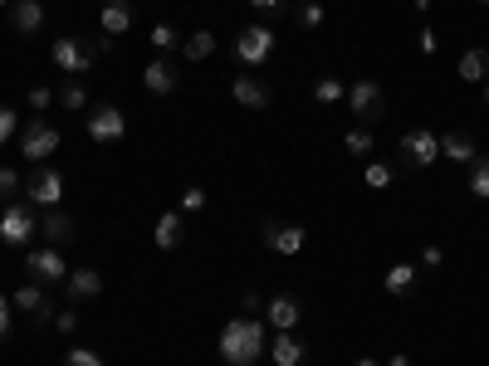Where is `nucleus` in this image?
<instances>
[{
  "label": "nucleus",
  "mask_w": 489,
  "mask_h": 366,
  "mask_svg": "<svg viewBox=\"0 0 489 366\" xmlns=\"http://www.w3.org/2000/svg\"><path fill=\"white\" fill-rule=\"evenodd\" d=\"M221 361L225 366H255L259 357L269 352V333H265V323L259 317H230V323L221 327Z\"/></svg>",
  "instance_id": "obj_1"
},
{
  "label": "nucleus",
  "mask_w": 489,
  "mask_h": 366,
  "mask_svg": "<svg viewBox=\"0 0 489 366\" xmlns=\"http://www.w3.org/2000/svg\"><path fill=\"white\" fill-rule=\"evenodd\" d=\"M50 59H54V69H64V73H69V79H79V73H89V69H93L99 49L83 40V34H59V40L50 44Z\"/></svg>",
  "instance_id": "obj_2"
},
{
  "label": "nucleus",
  "mask_w": 489,
  "mask_h": 366,
  "mask_svg": "<svg viewBox=\"0 0 489 366\" xmlns=\"http://www.w3.org/2000/svg\"><path fill=\"white\" fill-rule=\"evenodd\" d=\"M40 235V220H34V205L25 201H10L5 215H0V244H10V249H25V244Z\"/></svg>",
  "instance_id": "obj_3"
},
{
  "label": "nucleus",
  "mask_w": 489,
  "mask_h": 366,
  "mask_svg": "<svg viewBox=\"0 0 489 366\" xmlns=\"http://www.w3.org/2000/svg\"><path fill=\"white\" fill-rule=\"evenodd\" d=\"M440 156V137L436 132H426V127H411V132H401V142H397V162L407 166V171H426Z\"/></svg>",
  "instance_id": "obj_4"
},
{
  "label": "nucleus",
  "mask_w": 489,
  "mask_h": 366,
  "mask_svg": "<svg viewBox=\"0 0 489 366\" xmlns=\"http://www.w3.org/2000/svg\"><path fill=\"white\" fill-rule=\"evenodd\" d=\"M59 142H64L59 127H50L44 117H34L30 127H20V152H25L30 162H50V156L59 152Z\"/></svg>",
  "instance_id": "obj_5"
},
{
  "label": "nucleus",
  "mask_w": 489,
  "mask_h": 366,
  "mask_svg": "<svg viewBox=\"0 0 489 366\" xmlns=\"http://www.w3.org/2000/svg\"><path fill=\"white\" fill-rule=\"evenodd\" d=\"M25 195H30V205H40V211H59V201H64V176H59L54 166L30 171Z\"/></svg>",
  "instance_id": "obj_6"
},
{
  "label": "nucleus",
  "mask_w": 489,
  "mask_h": 366,
  "mask_svg": "<svg viewBox=\"0 0 489 366\" xmlns=\"http://www.w3.org/2000/svg\"><path fill=\"white\" fill-rule=\"evenodd\" d=\"M235 54H240V64H265V59L274 54V30L269 24H245L240 34H235Z\"/></svg>",
  "instance_id": "obj_7"
},
{
  "label": "nucleus",
  "mask_w": 489,
  "mask_h": 366,
  "mask_svg": "<svg viewBox=\"0 0 489 366\" xmlns=\"http://www.w3.org/2000/svg\"><path fill=\"white\" fill-rule=\"evenodd\" d=\"M25 274H30V284H64L69 264H64V254L50 244V249H30L25 254Z\"/></svg>",
  "instance_id": "obj_8"
},
{
  "label": "nucleus",
  "mask_w": 489,
  "mask_h": 366,
  "mask_svg": "<svg viewBox=\"0 0 489 366\" xmlns=\"http://www.w3.org/2000/svg\"><path fill=\"white\" fill-rule=\"evenodd\" d=\"M83 127H89V137L93 142H118L127 132V117H123V108H113V103H99V108H89V122H83Z\"/></svg>",
  "instance_id": "obj_9"
},
{
  "label": "nucleus",
  "mask_w": 489,
  "mask_h": 366,
  "mask_svg": "<svg viewBox=\"0 0 489 366\" xmlns=\"http://www.w3.org/2000/svg\"><path fill=\"white\" fill-rule=\"evenodd\" d=\"M348 108L357 113V122H377L381 113H387V98H381V83L372 79H357L348 89Z\"/></svg>",
  "instance_id": "obj_10"
},
{
  "label": "nucleus",
  "mask_w": 489,
  "mask_h": 366,
  "mask_svg": "<svg viewBox=\"0 0 489 366\" xmlns=\"http://www.w3.org/2000/svg\"><path fill=\"white\" fill-rule=\"evenodd\" d=\"M259 239H265V249H274V254H299L304 249V225H284V220H265L259 225Z\"/></svg>",
  "instance_id": "obj_11"
},
{
  "label": "nucleus",
  "mask_w": 489,
  "mask_h": 366,
  "mask_svg": "<svg viewBox=\"0 0 489 366\" xmlns=\"http://www.w3.org/2000/svg\"><path fill=\"white\" fill-rule=\"evenodd\" d=\"M99 293H103V274H99V268H89V264L69 268V278H64V303H89V298H99Z\"/></svg>",
  "instance_id": "obj_12"
},
{
  "label": "nucleus",
  "mask_w": 489,
  "mask_h": 366,
  "mask_svg": "<svg viewBox=\"0 0 489 366\" xmlns=\"http://www.w3.org/2000/svg\"><path fill=\"white\" fill-rule=\"evenodd\" d=\"M265 317H269L274 333H294V327H299V317H304V303L294 298V293H279V298L265 303Z\"/></svg>",
  "instance_id": "obj_13"
},
{
  "label": "nucleus",
  "mask_w": 489,
  "mask_h": 366,
  "mask_svg": "<svg viewBox=\"0 0 489 366\" xmlns=\"http://www.w3.org/2000/svg\"><path fill=\"white\" fill-rule=\"evenodd\" d=\"M230 93H235V103H240V108H255V113H259V108H269V83L265 79H255V73H240V79H235L230 83Z\"/></svg>",
  "instance_id": "obj_14"
},
{
  "label": "nucleus",
  "mask_w": 489,
  "mask_h": 366,
  "mask_svg": "<svg viewBox=\"0 0 489 366\" xmlns=\"http://www.w3.org/2000/svg\"><path fill=\"white\" fill-rule=\"evenodd\" d=\"M10 30L25 34V40H30V34H40L44 30V5H40V0H15V5H10Z\"/></svg>",
  "instance_id": "obj_15"
},
{
  "label": "nucleus",
  "mask_w": 489,
  "mask_h": 366,
  "mask_svg": "<svg viewBox=\"0 0 489 366\" xmlns=\"http://www.w3.org/2000/svg\"><path fill=\"white\" fill-rule=\"evenodd\" d=\"M269 357H274V366H304L308 361V342H299L294 333H274Z\"/></svg>",
  "instance_id": "obj_16"
},
{
  "label": "nucleus",
  "mask_w": 489,
  "mask_h": 366,
  "mask_svg": "<svg viewBox=\"0 0 489 366\" xmlns=\"http://www.w3.org/2000/svg\"><path fill=\"white\" fill-rule=\"evenodd\" d=\"M40 235L59 249V244H69V239L79 235V225H74V220H69L64 211H44V220H40Z\"/></svg>",
  "instance_id": "obj_17"
},
{
  "label": "nucleus",
  "mask_w": 489,
  "mask_h": 366,
  "mask_svg": "<svg viewBox=\"0 0 489 366\" xmlns=\"http://www.w3.org/2000/svg\"><path fill=\"white\" fill-rule=\"evenodd\" d=\"M133 5H127V0H108V5H103V34H108V40H113V34H127V30H133Z\"/></svg>",
  "instance_id": "obj_18"
},
{
  "label": "nucleus",
  "mask_w": 489,
  "mask_h": 366,
  "mask_svg": "<svg viewBox=\"0 0 489 366\" xmlns=\"http://www.w3.org/2000/svg\"><path fill=\"white\" fill-rule=\"evenodd\" d=\"M152 239H157V249H182V239H186V220L176 215V211H166L157 220V230H152Z\"/></svg>",
  "instance_id": "obj_19"
},
{
  "label": "nucleus",
  "mask_w": 489,
  "mask_h": 366,
  "mask_svg": "<svg viewBox=\"0 0 489 366\" xmlns=\"http://www.w3.org/2000/svg\"><path fill=\"white\" fill-rule=\"evenodd\" d=\"M440 156H450V162H465V166H470L475 156H480V146H475L470 132H446V137H440Z\"/></svg>",
  "instance_id": "obj_20"
},
{
  "label": "nucleus",
  "mask_w": 489,
  "mask_h": 366,
  "mask_svg": "<svg viewBox=\"0 0 489 366\" xmlns=\"http://www.w3.org/2000/svg\"><path fill=\"white\" fill-rule=\"evenodd\" d=\"M142 83H147V93H172L176 89V69L172 64H166V59H152V64L147 69H142Z\"/></svg>",
  "instance_id": "obj_21"
},
{
  "label": "nucleus",
  "mask_w": 489,
  "mask_h": 366,
  "mask_svg": "<svg viewBox=\"0 0 489 366\" xmlns=\"http://www.w3.org/2000/svg\"><path fill=\"white\" fill-rule=\"evenodd\" d=\"M456 73L465 83H489V49H465Z\"/></svg>",
  "instance_id": "obj_22"
},
{
  "label": "nucleus",
  "mask_w": 489,
  "mask_h": 366,
  "mask_svg": "<svg viewBox=\"0 0 489 366\" xmlns=\"http://www.w3.org/2000/svg\"><path fill=\"white\" fill-rule=\"evenodd\" d=\"M381 288H387L391 298H407V293H416V264H391L387 278H381Z\"/></svg>",
  "instance_id": "obj_23"
},
{
  "label": "nucleus",
  "mask_w": 489,
  "mask_h": 366,
  "mask_svg": "<svg viewBox=\"0 0 489 366\" xmlns=\"http://www.w3.org/2000/svg\"><path fill=\"white\" fill-rule=\"evenodd\" d=\"M10 303H15V308L20 313H40L44 308V303H50V293H44V284H25V288H15V293H10Z\"/></svg>",
  "instance_id": "obj_24"
},
{
  "label": "nucleus",
  "mask_w": 489,
  "mask_h": 366,
  "mask_svg": "<svg viewBox=\"0 0 489 366\" xmlns=\"http://www.w3.org/2000/svg\"><path fill=\"white\" fill-rule=\"evenodd\" d=\"M182 54L191 59V64H196V59H211V54H216V34H211V30L186 34V40H182Z\"/></svg>",
  "instance_id": "obj_25"
},
{
  "label": "nucleus",
  "mask_w": 489,
  "mask_h": 366,
  "mask_svg": "<svg viewBox=\"0 0 489 366\" xmlns=\"http://www.w3.org/2000/svg\"><path fill=\"white\" fill-rule=\"evenodd\" d=\"M470 195L475 201H489V152H480L470 162Z\"/></svg>",
  "instance_id": "obj_26"
},
{
  "label": "nucleus",
  "mask_w": 489,
  "mask_h": 366,
  "mask_svg": "<svg viewBox=\"0 0 489 366\" xmlns=\"http://www.w3.org/2000/svg\"><path fill=\"white\" fill-rule=\"evenodd\" d=\"M314 98H318V103H348V83H343V79H318Z\"/></svg>",
  "instance_id": "obj_27"
},
{
  "label": "nucleus",
  "mask_w": 489,
  "mask_h": 366,
  "mask_svg": "<svg viewBox=\"0 0 489 366\" xmlns=\"http://www.w3.org/2000/svg\"><path fill=\"white\" fill-rule=\"evenodd\" d=\"M59 103H64L69 113H83V108H89V93H83V83H79V79H69L64 89H59Z\"/></svg>",
  "instance_id": "obj_28"
},
{
  "label": "nucleus",
  "mask_w": 489,
  "mask_h": 366,
  "mask_svg": "<svg viewBox=\"0 0 489 366\" xmlns=\"http://www.w3.org/2000/svg\"><path fill=\"white\" fill-rule=\"evenodd\" d=\"M391 176H397V166H387V162H367V171H362V181H367L372 191H387Z\"/></svg>",
  "instance_id": "obj_29"
},
{
  "label": "nucleus",
  "mask_w": 489,
  "mask_h": 366,
  "mask_svg": "<svg viewBox=\"0 0 489 366\" xmlns=\"http://www.w3.org/2000/svg\"><path fill=\"white\" fill-rule=\"evenodd\" d=\"M343 146H348L353 156H372V146H377V142H372V132H367V127H353L348 137H343Z\"/></svg>",
  "instance_id": "obj_30"
},
{
  "label": "nucleus",
  "mask_w": 489,
  "mask_h": 366,
  "mask_svg": "<svg viewBox=\"0 0 489 366\" xmlns=\"http://www.w3.org/2000/svg\"><path fill=\"white\" fill-rule=\"evenodd\" d=\"M152 44L157 49H166V54H172V49H182V30H176V24H157V30H152Z\"/></svg>",
  "instance_id": "obj_31"
},
{
  "label": "nucleus",
  "mask_w": 489,
  "mask_h": 366,
  "mask_svg": "<svg viewBox=\"0 0 489 366\" xmlns=\"http://www.w3.org/2000/svg\"><path fill=\"white\" fill-rule=\"evenodd\" d=\"M20 186H25V181H20V171H10V166H0V205H10L20 195Z\"/></svg>",
  "instance_id": "obj_32"
},
{
  "label": "nucleus",
  "mask_w": 489,
  "mask_h": 366,
  "mask_svg": "<svg viewBox=\"0 0 489 366\" xmlns=\"http://www.w3.org/2000/svg\"><path fill=\"white\" fill-rule=\"evenodd\" d=\"M64 366H103V357L93 347H69L64 352Z\"/></svg>",
  "instance_id": "obj_33"
},
{
  "label": "nucleus",
  "mask_w": 489,
  "mask_h": 366,
  "mask_svg": "<svg viewBox=\"0 0 489 366\" xmlns=\"http://www.w3.org/2000/svg\"><path fill=\"white\" fill-rule=\"evenodd\" d=\"M15 132H20V117H15V108H10V103H0V146H5L10 137H15Z\"/></svg>",
  "instance_id": "obj_34"
},
{
  "label": "nucleus",
  "mask_w": 489,
  "mask_h": 366,
  "mask_svg": "<svg viewBox=\"0 0 489 366\" xmlns=\"http://www.w3.org/2000/svg\"><path fill=\"white\" fill-rule=\"evenodd\" d=\"M299 24H304V30H318V24H324V5H318V0H304V5H299Z\"/></svg>",
  "instance_id": "obj_35"
},
{
  "label": "nucleus",
  "mask_w": 489,
  "mask_h": 366,
  "mask_svg": "<svg viewBox=\"0 0 489 366\" xmlns=\"http://www.w3.org/2000/svg\"><path fill=\"white\" fill-rule=\"evenodd\" d=\"M54 98L59 93H50L44 83H34V89H30V108H40V113H44V108H54Z\"/></svg>",
  "instance_id": "obj_36"
},
{
  "label": "nucleus",
  "mask_w": 489,
  "mask_h": 366,
  "mask_svg": "<svg viewBox=\"0 0 489 366\" xmlns=\"http://www.w3.org/2000/svg\"><path fill=\"white\" fill-rule=\"evenodd\" d=\"M54 327H59V333H64V337H69V333H79V313H74V308L54 313Z\"/></svg>",
  "instance_id": "obj_37"
},
{
  "label": "nucleus",
  "mask_w": 489,
  "mask_h": 366,
  "mask_svg": "<svg viewBox=\"0 0 489 366\" xmlns=\"http://www.w3.org/2000/svg\"><path fill=\"white\" fill-rule=\"evenodd\" d=\"M10 313H15V303H10L5 293H0V342L10 337Z\"/></svg>",
  "instance_id": "obj_38"
},
{
  "label": "nucleus",
  "mask_w": 489,
  "mask_h": 366,
  "mask_svg": "<svg viewBox=\"0 0 489 366\" xmlns=\"http://www.w3.org/2000/svg\"><path fill=\"white\" fill-rule=\"evenodd\" d=\"M421 264H426V268H440V264H446V249H436V244H426V249H421Z\"/></svg>",
  "instance_id": "obj_39"
},
{
  "label": "nucleus",
  "mask_w": 489,
  "mask_h": 366,
  "mask_svg": "<svg viewBox=\"0 0 489 366\" xmlns=\"http://www.w3.org/2000/svg\"><path fill=\"white\" fill-rule=\"evenodd\" d=\"M182 205H186V211H201V205H206V191H201V186H191V191L182 195Z\"/></svg>",
  "instance_id": "obj_40"
},
{
  "label": "nucleus",
  "mask_w": 489,
  "mask_h": 366,
  "mask_svg": "<svg viewBox=\"0 0 489 366\" xmlns=\"http://www.w3.org/2000/svg\"><path fill=\"white\" fill-rule=\"evenodd\" d=\"M245 317H259V313H265V298H259V293H245Z\"/></svg>",
  "instance_id": "obj_41"
},
{
  "label": "nucleus",
  "mask_w": 489,
  "mask_h": 366,
  "mask_svg": "<svg viewBox=\"0 0 489 366\" xmlns=\"http://www.w3.org/2000/svg\"><path fill=\"white\" fill-rule=\"evenodd\" d=\"M249 5H255L259 15H274V10H284V5H289V0H249Z\"/></svg>",
  "instance_id": "obj_42"
},
{
  "label": "nucleus",
  "mask_w": 489,
  "mask_h": 366,
  "mask_svg": "<svg viewBox=\"0 0 489 366\" xmlns=\"http://www.w3.org/2000/svg\"><path fill=\"white\" fill-rule=\"evenodd\" d=\"M30 323H34V327H50V323H54V303H44V308H40V313H34V317H30Z\"/></svg>",
  "instance_id": "obj_43"
},
{
  "label": "nucleus",
  "mask_w": 489,
  "mask_h": 366,
  "mask_svg": "<svg viewBox=\"0 0 489 366\" xmlns=\"http://www.w3.org/2000/svg\"><path fill=\"white\" fill-rule=\"evenodd\" d=\"M387 366H411V357H407V352H397V357H391Z\"/></svg>",
  "instance_id": "obj_44"
},
{
  "label": "nucleus",
  "mask_w": 489,
  "mask_h": 366,
  "mask_svg": "<svg viewBox=\"0 0 489 366\" xmlns=\"http://www.w3.org/2000/svg\"><path fill=\"white\" fill-rule=\"evenodd\" d=\"M353 366H381V361H372V357H362V361H353Z\"/></svg>",
  "instance_id": "obj_45"
},
{
  "label": "nucleus",
  "mask_w": 489,
  "mask_h": 366,
  "mask_svg": "<svg viewBox=\"0 0 489 366\" xmlns=\"http://www.w3.org/2000/svg\"><path fill=\"white\" fill-rule=\"evenodd\" d=\"M484 108H489V83H484Z\"/></svg>",
  "instance_id": "obj_46"
},
{
  "label": "nucleus",
  "mask_w": 489,
  "mask_h": 366,
  "mask_svg": "<svg viewBox=\"0 0 489 366\" xmlns=\"http://www.w3.org/2000/svg\"><path fill=\"white\" fill-rule=\"evenodd\" d=\"M0 5H10V0H0Z\"/></svg>",
  "instance_id": "obj_47"
},
{
  "label": "nucleus",
  "mask_w": 489,
  "mask_h": 366,
  "mask_svg": "<svg viewBox=\"0 0 489 366\" xmlns=\"http://www.w3.org/2000/svg\"><path fill=\"white\" fill-rule=\"evenodd\" d=\"M480 5H489V0H480Z\"/></svg>",
  "instance_id": "obj_48"
}]
</instances>
